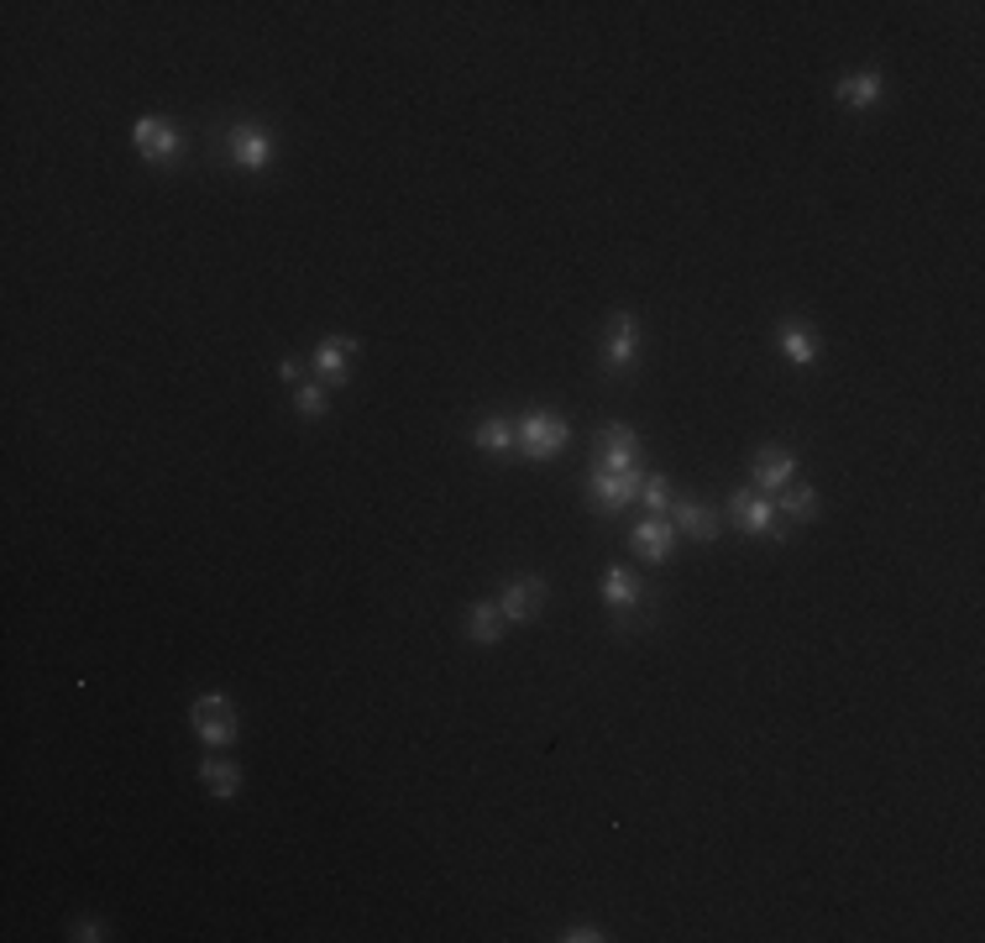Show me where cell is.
Masks as SVG:
<instances>
[{"label": "cell", "instance_id": "d6986e66", "mask_svg": "<svg viewBox=\"0 0 985 943\" xmlns=\"http://www.w3.org/2000/svg\"><path fill=\"white\" fill-rule=\"evenodd\" d=\"M776 514L792 524H807L818 514V488H807V482H786L782 488V503H776Z\"/></svg>", "mask_w": 985, "mask_h": 943}, {"label": "cell", "instance_id": "ac0fdd59", "mask_svg": "<svg viewBox=\"0 0 985 943\" xmlns=\"http://www.w3.org/2000/svg\"><path fill=\"white\" fill-rule=\"evenodd\" d=\"M604 603L619 614V608H635L640 603V577L629 566H608L604 572Z\"/></svg>", "mask_w": 985, "mask_h": 943}, {"label": "cell", "instance_id": "ba28073f", "mask_svg": "<svg viewBox=\"0 0 985 943\" xmlns=\"http://www.w3.org/2000/svg\"><path fill=\"white\" fill-rule=\"evenodd\" d=\"M231 158L242 163L247 174H262L273 163V137L262 132L258 121H242V126H231Z\"/></svg>", "mask_w": 985, "mask_h": 943}, {"label": "cell", "instance_id": "5b68a950", "mask_svg": "<svg viewBox=\"0 0 985 943\" xmlns=\"http://www.w3.org/2000/svg\"><path fill=\"white\" fill-rule=\"evenodd\" d=\"M729 520L740 524L744 535H776L782 530V514H776V503L761 499V493H729Z\"/></svg>", "mask_w": 985, "mask_h": 943}, {"label": "cell", "instance_id": "8fae6325", "mask_svg": "<svg viewBox=\"0 0 985 943\" xmlns=\"http://www.w3.org/2000/svg\"><path fill=\"white\" fill-rule=\"evenodd\" d=\"M635 551H640L645 562L666 566V562H671V551H677V524H671V520H645V524H635Z\"/></svg>", "mask_w": 985, "mask_h": 943}, {"label": "cell", "instance_id": "44dd1931", "mask_svg": "<svg viewBox=\"0 0 985 943\" xmlns=\"http://www.w3.org/2000/svg\"><path fill=\"white\" fill-rule=\"evenodd\" d=\"M294 409H300V420H325V415H331L325 383H300V388H294Z\"/></svg>", "mask_w": 985, "mask_h": 943}, {"label": "cell", "instance_id": "30bf717a", "mask_svg": "<svg viewBox=\"0 0 985 943\" xmlns=\"http://www.w3.org/2000/svg\"><path fill=\"white\" fill-rule=\"evenodd\" d=\"M666 520L677 524V535H687V541H719V530H724L719 514H713L708 503H698V499H677Z\"/></svg>", "mask_w": 985, "mask_h": 943}, {"label": "cell", "instance_id": "603a6c76", "mask_svg": "<svg viewBox=\"0 0 985 943\" xmlns=\"http://www.w3.org/2000/svg\"><path fill=\"white\" fill-rule=\"evenodd\" d=\"M69 939H74V943H101L105 928L95 923V918H74V923H69Z\"/></svg>", "mask_w": 985, "mask_h": 943}, {"label": "cell", "instance_id": "7402d4cb", "mask_svg": "<svg viewBox=\"0 0 985 943\" xmlns=\"http://www.w3.org/2000/svg\"><path fill=\"white\" fill-rule=\"evenodd\" d=\"M640 503L650 509V520H666V514H671V503H677V493H671V482H666V478H645Z\"/></svg>", "mask_w": 985, "mask_h": 943}, {"label": "cell", "instance_id": "4fadbf2b", "mask_svg": "<svg viewBox=\"0 0 985 943\" xmlns=\"http://www.w3.org/2000/svg\"><path fill=\"white\" fill-rule=\"evenodd\" d=\"M200 786L210 792V797L231 803V797L242 792V765L226 761V755H210V761H200Z\"/></svg>", "mask_w": 985, "mask_h": 943}, {"label": "cell", "instance_id": "7c38bea8", "mask_svg": "<svg viewBox=\"0 0 985 943\" xmlns=\"http://www.w3.org/2000/svg\"><path fill=\"white\" fill-rule=\"evenodd\" d=\"M352 352H357V342L352 336H325L321 346H315V373H321L325 383H346L352 378Z\"/></svg>", "mask_w": 985, "mask_h": 943}, {"label": "cell", "instance_id": "ffe728a7", "mask_svg": "<svg viewBox=\"0 0 985 943\" xmlns=\"http://www.w3.org/2000/svg\"><path fill=\"white\" fill-rule=\"evenodd\" d=\"M472 446H478V451H509V446H514V425L499 420V415H493V420H478Z\"/></svg>", "mask_w": 985, "mask_h": 943}, {"label": "cell", "instance_id": "9a60e30c", "mask_svg": "<svg viewBox=\"0 0 985 943\" xmlns=\"http://www.w3.org/2000/svg\"><path fill=\"white\" fill-rule=\"evenodd\" d=\"M776 346H782V357L797 362V367H813V362H818V336H813L803 321H782V325H776Z\"/></svg>", "mask_w": 985, "mask_h": 943}, {"label": "cell", "instance_id": "7a4b0ae2", "mask_svg": "<svg viewBox=\"0 0 985 943\" xmlns=\"http://www.w3.org/2000/svg\"><path fill=\"white\" fill-rule=\"evenodd\" d=\"M514 441L524 446V457L551 462V457H562L566 446H572V425H566L562 415H551V409H530V415L514 425Z\"/></svg>", "mask_w": 985, "mask_h": 943}, {"label": "cell", "instance_id": "6da1fadb", "mask_svg": "<svg viewBox=\"0 0 985 943\" xmlns=\"http://www.w3.org/2000/svg\"><path fill=\"white\" fill-rule=\"evenodd\" d=\"M189 723H195L200 744H216V750H231L242 740V713H237V703L226 692H200L189 703Z\"/></svg>", "mask_w": 985, "mask_h": 943}, {"label": "cell", "instance_id": "2e32d148", "mask_svg": "<svg viewBox=\"0 0 985 943\" xmlns=\"http://www.w3.org/2000/svg\"><path fill=\"white\" fill-rule=\"evenodd\" d=\"M834 95L849 105V111H876L881 105V74L865 69V74H849V80L834 84Z\"/></svg>", "mask_w": 985, "mask_h": 943}, {"label": "cell", "instance_id": "d4e9b609", "mask_svg": "<svg viewBox=\"0 0 985 943\" xmlns=\"http://www.w3.org/2000/svg\"><path fill=\"white\" fill-rule=\"evenodd\" d=\"M279 378H283V383H300V362L283 357V362H279Z\"/></svg>", "mask_w": 985, "mask_h": 943}, {"label": "cell", "instance_id": "8992f818", "mask_svg": "<svg viewBox=\"0 0 985 943\" xmlns=\"http://www.w3.org/2000/svg\"><path fill=\"white\" fill-rule=\"evenodd\" d=\"M598 472H629V467H640V441H635V430L629 425H604L598 430Z\"/></svg>", "mask_w": 985, "mask_h": 943}, {"label": "cell", "instance_id": "5bb4252c", "mask_svg": "<svg viewBox=\"0 0 985 943\" xmlns=\"http://www.w3.org/2000/svg\"><path fill=\"white\" fill-rule=\"evenodd\" d=\"M635 336H640V331H635V315L619 310V315L608 321V336H604V362H608V367H629V362H635Z\"/></svg>", "mask_w": 985, "mask_h": 943}, {"label": "cell", "instance_id": "cb8c5ba5", "mask_svg": "<svg viewBox=\"0 0 985 943\" xmlns=\"http://www.w3.org/2000/svg\"><path fill=\"white\" fill-rule=\"evenodd\" d=\"M562 939H566V943H598V939H604V933H598V928H587V923H583V928H566Z\"/></svg>", "mask_w": 985, "mask_h": 943}, {"label": "cell", "instance_id": "e0dca14e", "mask_svg": "<svg viewBox=\"0 0 985 943\" xmlns=\"http://www.w3.org/2000/svg\"><path fill=\"white\" fill-rule=\"evenodd\" d=\"M467 640L478 645V650H488V645H499V640H503V614H499V603H472V608H467Z\"/></svg>", "mask_w": 985, "mask_h": 943}, {"label": "cell", "instance_id": "52a82bcc", "mask_svg": "<svg viewBox=\"0 0 985 943\" xmlns=\"http://www.w3.org/2000/svg\"><path fill=\"white\" fill-rule=\"evenodd\" d=\"M132 142H137V153L147 163H168L179 153V132H174V121H163V116H142L132 126Z\"/></svg>", "mask_w": 985, "mask_h": 943}, {"label": "cell", "instance_id": "3957f363", "mask_svg": "<svg viewBox=\"0 0 985 943\" xmlns=\"http://www.w3.org/2000/svg\"><path fill=\"white\" fill-rule=\"evenodd\" d=\"M640 488H645L640 467H629V472H598V467H593V478H587V493H593V503H598L604 514H619L624 503H635Z\"/></svg>", "mask_w": 985, "mask_h": 943}, {"label": "cell", "instance_id": "9c48e42d", "mask_svg": "<svg viewBox=\"0 0 985 943\" xmlns=\"http://www.w3.org/2000/svg\"><path fill=\"white\" fill-rule=\"evenodd\" d=\"M755 488L761 493H782L786 482H797V457L786 451V446H765V451H755Z\"/></svg>", "mask_w": 985, "mask_h": 943}, {"label": "cell", "instance_id": "277c9868", "mask_svg": "<svg viewBox=\"0 0 985 943\" xmlns=\"http://www.w3.org/2000/svg\"><path fill=\"white\" fill-rule=\"evenodd\" d=\"M545 608V577H514L499 593L503 624H535V614Z\"/></svg>", "mask_w": 985, "mask_h": 943}]
</instances>
